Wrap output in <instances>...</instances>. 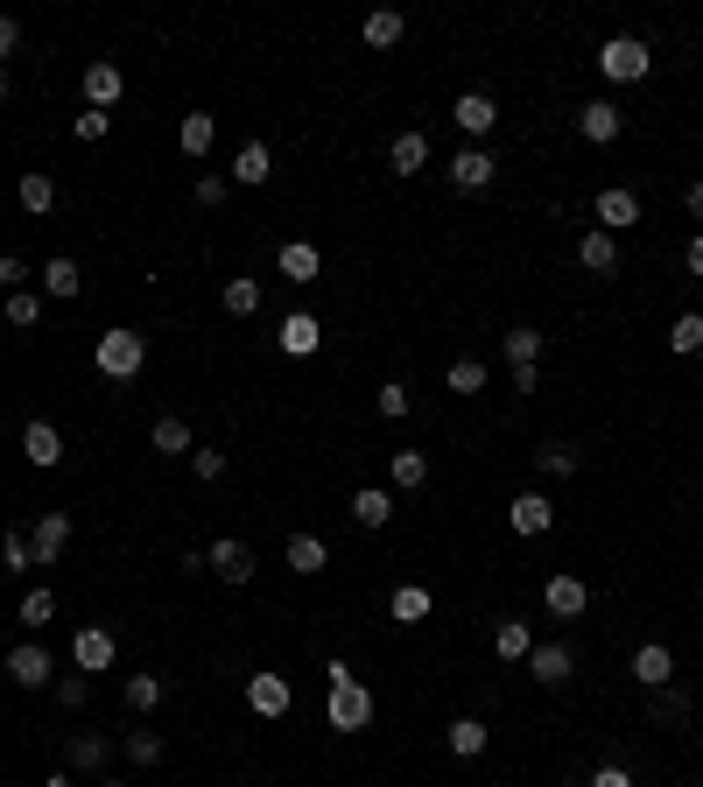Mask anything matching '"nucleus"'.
Returning a JSON list of instances; mask_svg holds the SVG:
<instances>
[{"label":"nucleus","instance_id":"f257e3e1","mask_svg":"<svg viewBox=\"0 0 703 787\" xmlns=\"http://www.w3.org/2000/svg\"><path fill=\"white\" fill-rule=\"evenodd\" d=\"M92 366L106 380H135L148 366V338L127 331V323H113V331H99V344H92Z\"/></svg>","mask_w":703,"mask_h":787},{"label":"nucleus","instance_id":"f03ea898","mask_svg":"<svg viewBox=\"0 0 703 787\" xmlns=\"http://www.w3.org/2000/svg\"><path fill=\"white\" fill-rule=\"evenodd\" d=\"M654 71V50L640 43V35H613V43L598 50V78L605 85H640Z\"/></svg>","mask_w":703,"mask_h":787},{"label":"nucleus","instance_id":"7ed1b4c3","mask_svg":"<svg viewBox=\"0 0 703 787\" xmlns=\"http://www.w3.org/2000/svg\"><path fill=\"white\" fill-rule=\"evenodd\" d=\"M324 724H331V732H366V724H373V689L359 682V676L331 682V696H324Z\"/></svg>","mask_w":703,"mask_h":787},{"label":"nucleus","instance_id":"20e7f679","mask_svg":"<svg viewBox=\"0 0 703 787\" xmlns=\"http://www.w3.org/2000/svg\"><path fill=\"white\" fill-rule=\"evenodd\" d=\"M29 549H35V570H50V563H64V549H71V513H35V528H29Z\"/></svg>","mask_w":703,"mask_h":787},{"label":"nucleus","instance_id":"39448f33","mask_svg":"<svg viewBox=\"0 0 703 787\" xmlns=\"http://www.w3.org/2000/svg\"><path fill=\"white\" fill-rule=\"evenodd\" d=\"M204 570H212L219 584H246V577H254V549H246L239 534H219V542L204 549Z\"/></svg>","mask_w":703,"mask_h":787},{"label":"nucleus","instance_id":"423d86ee","mask_svg":"<svg viewBox=\"0 0 703 787\" xmlns=\"http://www.w3.org/2000/svg\"><path fill=\"white\" fill-rule=\"evenodd\" d=\"M275 344H281V359H317V344H324V323H317L310 310H289L275 323Z\"/></svg>","mask_w":703,"mask_h":787},{"label":"nucleus","instance_id":"0eeeda50","mask_svg":"<svg viewBox=\"0 0 703 787\" xmlns=\"http://www.w3.org/2000/svg\"><path fill=\"white\" fill-rule=\"evenodd\" d=\"M569 668H577V647L569 640H535V655H528V676H535L542 689H563Z\"/></svg>","mask_w":703,"mask_h":787},{"label":"nucleus","instance_id":"6e6552de","mask_svg":"<svg viewBox=\"0 0 703 787\" xmlns=\"http://www.w3.org/2000/svg\"><path fill=\"white\" fill-rule=\"evenodd\" d=\"M450 120H458V134H471V148H479L486 134L500 127V106H492V92H458V106H450Z\"/></svg>","mask_w":703,"mask_h":787},{"label":"nucleus","instance_id":"1a4fd4ad","mask_svg":"<svg viewBox=\"0 0 703 787\" xmlns=\"http://www.w3.org/2000/svg\"><path fill=\"white\" fill-rule=\"evenodd\" d=\"M444 177H450V190H465V198H471V190H486L492 177H500V162H492V148H458Z\"/></svg>","mask_w":703,"mask_h":787},{"label":"nucleus","instance_id":"9d476101","mask_svg":"<svg viewBox=\"0 0 703 787\" xmlns=\"http://www.w3.org/2000/svg\"><path fill=\"white\" fill-rule=\"evenodd\" d=\"M577 134H584L592 148H613L619 134H626V113H619L613 99H592V106H577Z\"/></svg>","mask_w":703,"mask_h":787},{"label":"nucleus","instance_id":"9b49d317","mask_svg":"<svg viewBox=\"0 0 703 787\" xmlns=\"http://www.w3.org/2000/svg\"><path fill=\"white\" fill-rule=\"evenodd\" d=\"M8 676H14V689H50V682H56V661H50V647L22 640V647L8 655Z\"/></svg>","mask_w":703,"mask_h":787},{"label":"nucleus","instance_id":"f8f14e48","mask_svg":"<svg viewBox=\"0 0 703 787\" xmlns=\"http://www.w3.org/2000/svg\"><path fill=\"white\" fill-rule=\"evenodd\" d=\"M507 528L521 534V542H535V534L556 528V499H542V492H521L514 507H507Z\"/></svg>","mask_w":703,"mask_h":787},{"label":"nucleus","instance_id":"ddd939ff","mask_svg":"<svg viewBox=\"0 0 703 787\" xmlns=\"http://www.w3.org/2000/svg\"><path fill=\"white\" fill-rule=\"evenodd\" d=\"M113 655H120V647H113L106 626H78V632H71V661H78V676H99V668H113Z\"/></svg>","mask_w":703,"mask_h":787},{"label":"nucleus","instance_id":"4468645a","mask_svg":"<svg viewBox=\"0 0 703 787\" xmlns=\"http://www.w3.org/2000/svg\"><path fill=\"white\" fill-rule=\"evenodd\" d=\"M542 605L556 611V619H584V605H592V591H584L577 570H556V577L542 584Z\"/></svg>","mask_w":703,"mask_h":787},{"label":"nucleus","instance_id":"2eb2a0df","mask_svg":"<svg viewBox=\"0 0 703 787\" xmlns=\"http://www.w3.org/2000/svg\"><path fill=\"white\" fill-rule=\"evenodd\" d=\"M120 92H127V71L113 64V56H99V64H85V106L113 113V106H120Z\"/></svg>","mask_w":703,"mask_h":787},{"label":"nucleus","instance_id":"dca6fc26","mask_svg":"<svg viewBox=\"0 0 703 787\" xmlns=\"http://www.w3.org/2000/svg\"><path fill=\"white\" fill-rule=\"evenodd\" d=\"M289 703H296L289 676H246V710H254V717H281Z\"/></svg>","mask_w":703,"mask_h":787},{"label":"nucleus","instance_id":"f3484780","mask_svg":"<svg viewBox=\"0 0 703 787\" xmlns=\"http://www.w3.org/2000/svg\"><path fill=\"white\" fill-rule=\"evenodd\" d=\"M626 225H640V198L626 183H613V190H598V233H626Z\"/></svg>","mask_w":703,"mask_h":787},{"label":"nucleus","instance_id":"a211bd4d","mask_svg":"<svg viewBox=\"0 0 703 787\" xmlns=\"http://www.w3.org/2000/svg\"><path fill=\"white\" fill-rule=\"evenodd\" d=\"M14 204H22L29 219H50L56 211V177L50 169H22V177H14Z\"/></svg>","mask_w":703,"mask_h":787},{"label":"nucleus","instance_id":"6ab92c4d","mask_svg":"<svg viewBox=\"0 0 703 787\" xmlns=\"http://www.w3.org/2000/svg\"><path fill=\"white\" fill-rule=\"evenodd\" d=\"M22 457H29L35 471L64 465V436H56V422H29V429H22Z\"/></svg>","mask_w":703,"mask_h":787},{"label":"nucleus","instance_id":"aec40b11","mask_svg":"<svg viewBox=\"0 0 703 787\" xmlns=\"http://www.w3.org/2000/svg\"><path fill=\"white\" fill-rule=\"evenodd\" d=\"M633 682H640V689H669V682H675V655H669L661 640L633 647Z\"/></svg>","mask_w":703,"mask_h":787},{"label":"nucleus","instance_id":"412c9836","mask_svg":"<svg viewBox=\"0 0 703 787\" xmlns=\"http://www.w3.org/2000/svg\"><path fill=\"white\" fill-rule=\"evenodd\" d=\"M275 267H281V275H289V281H317V275H324V254H317L310 240H281Z\"/></svg>","mask_w":703,"mask_h":787},{"label":"nucleus","instance_id":"4be33fe9","mask_svg":"<svg viewBox=\"0 0 703 787\" xmlns=\"http://www.w3.org/2000/svg\"><path fill=\"white\" fill-rule=\"evenodd\" d=\"M577 267H584V275H613V267H619V240L592 225V233L577 240Z\"/></svg>","mask_w":703,"mask_h":787},{"label":"nucleus","instance_id":"5701e85b","mask_svg":"<svg viewBox=\"0 0 703 787\" xmlns=\"http://www.w3.org/2000/svg\"><path fill=\"white\" fill-rule=\"evenodd\" d=\"M387 162H394V177H415V169L429 162V134L423 127H402V134H394V148H387Z\"/></svg>","mask_w":703,"mask_h":787},{"label":"nucleus","instance_id":"b1692460","mask_svg":"<svg viewBox=\"0 0 703 787\" xmlns=\"http://www.w3.org/2000/svg\"><path fill=\"white\" fill-rule=\"evenodd\" d=\"M225 177H233V183H246V190H254V183H268V177H275V156H268V141H246L239 156H233V169H225Z\"/></svg>","mask_w":703,"mask_h":787},{"label":"nucleus","instance_id":"393cba45","mask_svg":"<svg viewBox=\"0 0 703 787\" xmlns=\"http://www.w3.org/2000/svg\"><path fill=\"white\" fill-rule=\"evenodd\" d=\"M387 486H394V492H423V486H429V457H423V450H394V457H387Z\"/></svg>","mask_w":703,"mask_h":787},{"label":"nucleus","instance_id":"a878e982","mask_svg":"<svg viewBox=\"0 0 703 787\" xmlns=\"http://www.w3.org/2000/svg\"><path fill=\"white\" fill-rule=\"evenodd\" d=\"M352 521H359V528H387V521H394V492H387V486H359V492H352Z\"/></svg>","mask_w":703,"mask_h":787},{"label":"nucleus","instance_id":"bb28decb","mask_svg":"<svg viewBox=\"0 0 703 787\" xmlns=\"http://www.w3.org/2000/svg\"><path fill=\"white\" fill-rule=\"evenodd\" d=\"M492 655H500V661H528V655H535L528 619H500V626H492Z\"/></svg>","mask_w":703,"mask_h":787},{"label":"nucleus","instance_id":"cd10ccee","mask_svg":"<svg viewBox=\"0 0 703 787\" xmlns=\"http://www.w3.org/2000/svg\"><path fill=\"white\" fill-rule=\"evenodd\" d=\"M289 570H296V577H324V570H331V549L317 542V534H289Z\"/></svg>","mask_w":703,"mask_h":787},{"label":"nucleus","instance_id":"c85d7f7f","mask_svg":"<svg viewBox=\"0 0 703 787\" xmlns=\"http://www.w3.org/2000/svg\"><path fill=\"white\" fill-rule=\"evenodd\" d=\"M78 260L71 254H56V260H43V296H56V302H78Z\"/></svg>","mask_w":703,"mask_h":787},{"label":"nucleus","instance_id":"c756f323","mask_svg":"<svg viewBox=\"0 0 703 787\" xmlns=\"http://www.w3.org/2000/svg\"><path fill=\"white\" fill-rule=\"evenodd\" d=\"M486 738H492V732H486L479 717H450V732H444L450 759H479V753H486Z\"/></svg>","mask_w":703,"mask_h":787},{"label":"nucleus","instance_id":"7c9ffc66","mask_svg":"<svg viewBox=\"0 0 703 787\" xmlns=\"http://www.w3.org/2000/svg\"><path fill=\"white\" fill-rule=\"evenodd\" d=\"M148 444H156L162 457H190V450H198V444H190V422H183V415H156Z\"/></svg>","mask_w":703,"mask_h":787},{"label":"nucleus","instance_id":"2f4dec72","mask_svg":"<svg viewBox=\"0 0 703 787\" xmlns=\"http://www.w3.org/2000/svg\"><path fill=\"white\" fill-rule=\"evenodd\" d=\"M542 331H535V323H514V331H507L500 338V352H507V366H535V359H542Z\"/></svg>","mask_w":703,"mask_h":787},{"label":"nucleus","instance_id":"473e14b6","mask_svg":"<svg viewBox=\"0 0 703 787\" xmlns=\"http://www.w3.org/2000/svg\"><path fill=\"white\" fill-rule=\"evenodd\" d=\"M212 141H219V120H212V113H183V156L204 162V156H212Z\"/></svg>","mask_w":703,"mask_h":787},{"label":"nucleus","instance_id":"72a5a7b5","mask_svg":"<svg viewBox=\"0 0 703 787\" xmlns=\"http://www.w3.org/2000/svg\"><path fill=\"white\" fill-rule=\"evenodd\" d=\"M0 317H8L14 331H35V323H43V296H35V289H14L8 302H0Z\"/></svg>","mask_w":703,"mask_h":787},{"label":"nucleus","instance_id":"f704fd0d","mask_svg":"<svg viewBox=\"0 0 703 787\" xmlns=\"http://www.w3.org/2000/svg\"><path fill=\"white\" fill-rule=\"evenodd\" d=\"M387 611H394L402 626H423V619H429V591H423V584H402V591L387 598Z\"/></svg>","mask_w":703,"mask_h":787},{"label":"nucleus","instance_id":"c9c22d12","mask_svg":"<svg viewBox=\"0 0 703 787\" xmlns=\"http://www.w3.org/2000/svg\"><path fill=\"white\" fill-rule=\"evenodd\" d=\"M669 352H682V359L703 352V317H696V310H682V317L669 323Z\"/></svg>","mask_w":703,"mask_h":787},{"label":"nucleus","instance_id":"e433bc0d","mask_svg":"<svg viewBox=\"0 0 703 787\" xmlns=\"http://www.w3.org/2000/svg\"><path fill=\"white\" fill-rule=\"evenodd\" d=\"M486 380H492V373H486V359H450V373H444V387H450V394H479V387H486Z\"/></svg>","mask_w":703,"mask_h":787},{"label":"nucleus","instance_id":"4c0bfd02","mask_svg":"<svg viewBox=\"0 0 703 787\" xmlns=\"http://www.w3.org/2000/svg\"><path fill=\"white\" fill-rule=\"evenodd\" d=\"M402 35H408V22H402V14H394V8L366 14V43H373V50H394V43H402Z\"/></svg>","mask_w":703,"mask_h":787},{"label":"nucleus","instance_id":"58836bf2","mask_svg":"<svg viewBox=\"0 0 703 787\" xmlns=\"http://www.w3.org/2000/svg\"><path fill=\"white\" fill-rule=\"evenodd\" d=\"M219 302H225V317H254L260 310V281H225V289H219Z\"/></svg>","mask_w":703,"mask_h":787},{"label":"nucleus","instance_id":"ea45409f","mask_svg":"<svg viewBox=\"0 0 703 787\" xmlns=\"http://www.w3.org/2000/svg\"><path fill=\"white\" fill-rule=\"evenodd\" d=\"M106 759H113V738H71V766L78 774H99Z\"/></svg>","mask_w":703,"mask_h":787},{"label":"nucleus","instance_id":"a19ab883","mask_svg":"<svg viewBox=\"0 0 703 787\" xmlns=\"http://www.w3.org/2000/svg\"><path fill=\"white\" fill-rule=\"evenodd\" d=\"M535 465H542L548 478H577V450H569V444H542Z\"/></svg>","mask_w":703,"mask_h":787},{"label":"nucleus","instance_id":"79ce46f5","mask_svg":"<svg viewBox=\"0 0 703 787\" xmlns=\"http://www.w3.org/2000/svg\"><path fill=\"white\" fill-rule=\"evenodd\" d=\"M50 619H56V591H29V598H22V626L43 632Z\"/></svg>","mask_w":703,"mask_h":787},{"label":"nucleus","instance_id":"37998d69","mask_svg":"<svg viewBox=\"0 0 703 787\" xmlns=\"http://www.w3.org/2000/svg\"><path fill=\"white\" fill-rule=\"evenodd\" d=\"M373 408L387 415V422H402V415H408V387H402V380H380V387H373Z\"/></svg>","mask_w":703,"mask_h":787},{"label":"nucleus","instance_id":"c03bdc74","mask_svg":"<svg viewBox=\"0 0 703 787\" xmlns=\"http://www.w3.org/2000/svg\"><path fill=\"white\" fill-rule=\"evenodd\" d=\"M71 134H78L85 148H92V141H106V134H113V113H99V106H85L78 120H71Z\"/></svg>","mask_w":703,"mask_h":787},{"label":"nucleus","instance_id":"a18cd8bd","mask_svg":"<svg viewBox=\"0 0 703 787\" xmlns=\"http://www.w3.org/2000/svg\"><path fill=\"white\" fill-rule=\"evenodd\" d=\"M156 703H162V682L156 676H127V710H141V717H148Z\"/></svg>","mask_w":703,"mask_h":787},{"label":"nucleus","instance_id":"49530a36","mask_svg":"<svg viewBox=\"0 0 703 787\" xmlns=\"http://www.w3.org/2000/svg\"><path fill=\"white\" fill-rule=\"evenodd\" d=\"M120 745H127V759H135V766H162V738L156 732H127Z\"/></svg>","mask_w":703,"mask_h":787},{"label":"nucleus","instance_id":"de8ad7c7","mask_svg":"<svg viewBox=\"0 0 703 787\" xmlns=\"http://www.w3.org/2000/svg\"><path fill=\"white\" fill-rule=\"evenodd\" d=\"M654 717H661V724L690 717V689H675V682H669V689H654Z\"/></svg>","mask_w":703,"mask_h":787},{"label":"nucleus","instance_id":"09e8293b","mask_svg":"<svg viewBox=\"0 0 703 787\" xmlns=\"http://www.w3.org/2000/svg\"><path fill=\"white\" fill-rule=\"evenodd\" d=\"M0 563H8V570H35V549H29V534H0Z\"/></svg>","mask_w":703,"mask_h":787},{"label":"nucleus","instance_id":"8fccbe9b","mask_svg":"<svg viewBox=\"0 0 703 787\" xmlns=\"http://www.w3.org/2000/svg\"><path fill=\"white\" fill-rule=\"evenodd\" d=\"M225 465H233L225 450H190V471H198L204 486H219V478H225Z\"/></svg>","mask_w":703,"mask_h":787},{"label":"nucleus","instance_id":"3c124183","mask_svg":"<svg viewBox=\"0 0 703 787\" xmlns=\"http://www.w3.org/2000/svg\"><path fill=\"white\" fill-rule=\"evenodd\" d=\"M50 689H56V703H64V710H85V696H92V682H85V676H56Z\"/></svg>","mask_w":703,"mask_h":787},{"label":"nucleus","instance_id":"603ef678","mask_svg":"<svg viewBox=\"0 0 703 787\" xmlns=\"http://www.w3.org/2000/svg\"><path fill=\"white\" fill-rule=\"evenodd\" d=\"M225 198H233V177H198V204L204 211H219Z\"/></svg>","mask_w":703,"mask_h":787},{"label":"nucleus","instance_id":"864d4df0","mask_svg":"<svg viewBox=\"0 0 703 787\" xmlns=\"http://www.w3.org/2000/svg\"><path fill=\"white\" fill-rule=\"evenodd\" d=\"M0 289H8V296L29 289V260H22V254H0Z\"/></svg>","mask_w":703,"mask_h":787},{"label":"nucleus","instance_id":"5fc2aeb1","mask_svg":"<svg viewBox=\"0 0 703 787\" xmlns=\"http://www.w3.org/2000/svg\"><path fill=\"white\" fill-rule=\"evenodd\" d=\"M584 787H633V774H626V766H619V759H605V766H598V774H592V780H584Z\"/></svg>","mask_w":703,"mask_h":787},{"label":"nucleus","instance_id":"6e6d98bb","mask_svg":"<svg viewBox=\"0 0 703 787\" xmlns=\"http://www.w3.org/2000/svg\"><path fill=\"white\" fill-rule=\"evenodd\" d=\"M14 50H22V22H14V14H0V64H8Z\"/></svg>","mask_w":703,"mask_h":787},{"label":"nucleus","instance_id":"4d7b16f0","mask_svg":"<svg viewBox=\"0 0 703 787\" xmlns=\"http://www.w3.org/2000/svg\"><path fill=\"white\" fill-rule=\"evenodd\" d=\"M682 204H690V219H703V183H690V190H682Z\"/></svg>","mask_w":703,"mask_h":787},{"label":"nucleus","instance_id":"13d9d810","mask_svg":"<svg viewBox=\"0 0 703 787\" xmlns=\"http://www.w3.org/2000/svg\"><path fill=\"white\" fill-rule=\"evenodd\" d=\"M690 275H703V233L690 240Z\"/></svg>","mask_w":703,"mask_h":787},{"label":"nucleus","instance_id":"bf43d9fd","mask_svg":"<svg viewBox=\"0 0 703 787\" xmlns=\"http://www.w3.org/2000/svg\"><path fill=\"white\" fill-rule=\"evenodd\" d=\"M43 787H71V774H50V780H43Z\"/></svg>","mask_w":703,"mask_h":787},{"label":"nucleus","instance_id":"052dcab7","mask_svg":"<svg viewBox=\"0 0 703 787\" xmlns=\"http://www.w3.org/2000/svg\"><path fill=\"white\" fill-rule=\"evenodd\" d=\"M0 106H8V71H0Z\"/></svg>","mask_w":703,"mask_h":787},{"label":"nucleus","instance_id":"680f3d73","mask_svg":"<svg viewBox=\"0 0 703 787\" xmlns=\"http://www.w3.org/2000/svg\"><path fill=\"white\" fill-rule=\"evenodd\" d=\"M99 787H127V780H99Z\"/></svg>","mask_w":703,"mask_h":787},{"label":"nucleus","instance_id":"e2e57ef3","mask_svg":"<svg viewBox=\"0 0 703 787\" xmlns=\"http://www.w3.org/2000/svg\"><path fill=\"white\" fill-rule=\"evenodd\" d=\"M233 787H246V780H233Z\"/></svg>","mask_w":703,"mask_h":787}]
</instances>
